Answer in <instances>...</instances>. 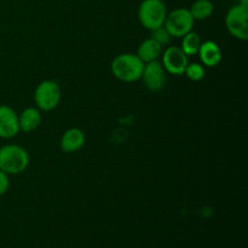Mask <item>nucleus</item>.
I'll return each mask as SVG.
<instances>
[{"label": "nucleus", "mask_w": 248, "mask_h": 248, "mask_svg": "<svg viewBox=\"0 0 248 248\" xmlns=\"http://www.w3.org/2000/svg\"><path fill=\"white\" fill-rule=\"evenodd\" d=\"M145 63L135 53H121L111 62V73L124 82H135L142 78Z\"/></svg>", "instance_id": "obj_1"}, {"label": "nucleus", "mask_w": 248, "mask_h": 248, "mask_svg": "<svg viewBox=\"0 0 248 248\" xmlns=\"http://www.w3.org/2000/svg\"><path fill=\"white\" fill-rule=\"evenodd\" d=\"M29 155L24 148L7 144L0 148V170L6 174H19L28 167Z\"/></svg>", "instance_id": "obj_2"}, {"label": "nucleus", "mask_w": 248, "mask_h": 248, "mask_svg": "<svg viewBox=\"0 0 248 248\" xmlns=\"http://www.w3.org/2000/svg\"><path fill=\"white\" fill-rule=\"evenodd\" d=\"M166 16L167 9L162 0H143L138 7V19L149 31L164 26Z\"/></svg>", "instance_id": "obj_3"}, {"label": "nucleus", "mask_w": 248, "mask_h": 248, "mask_svg": "<svg viewBox=\"0 0 248 248\" xmlns=\"http://www.w3.org/2000/svg\"><path fill=\"white\" fill-rule=\"evenodd\" d=\"M194 23L195 19L189 9L181 7L167 14L164 27L173 38H183L186 34L193 31Z\"/></svg>", "instance_id": "obj_4"}, {"label": "nucleus", "mask_w": 248, "mask_h": 248, "mask_svg": "<svg viewBox=\"0 0 248 248\" xmlns=\"http://www.w3.org/2000/svg\"><path fill=\"white\" fill-rule=\"evenodd\" d=\"M34 101L41 110H53L61 101L60 85L53 80H45V81L40 82L34 92Z\"/></svg>", "instance_id": "obj_5"}, {"label": "nucleus", "mask_w": 248, "mask_h": 248, "mask_svg": "<svg viewBox=\"0 0 248 248\" xmlns=\"http://www.w3.org/2000/svg\"><path fill=\"white\" fill-rule=\"evenodd\" d=\"M225 26L229 33L239 40L248 39V6L237 4L228 11Z\"/></svg>", "instance_id": "obj_6"}, {"label": "nucleus", "mask_w": 248, "mask_h": 248, "mask_svg": "<svg viewBox=\"0 0 248 248\" xmlns=\"http://www.w3.org/2000/svg\"><path fill=\"white\" fill-rule=\"evenodd\" d=\"M188 63V56L178 46H169L162 53V67L172 75H183Z\"/></svg>", "instance_id": "obj_7"}, {"label": "nucleus", "mask_w": 248, "mask_h": 248, "mask_svg": "<svg viewBox=\"0 0 248 248\" xmlns=\"http://www.w3.org/2000/svg\"><path fill=\"white\" fill-rule=\"evenodd\" d=\"M140 79H143V82L148 90L154 92L160 91L166 84V70L162 67L161 62L157 60L145 63Z\"/></svg>", "instance_id": "obj_8"}, {"label": "nucleus", "mask_w": 248, "mask_h": 248, "mask_svg": "<svg viewBox=\"0 0 248 248\" xmlns=\"http://www.w3.org/2000/svg\"><path fill=\"white\" fill-rule=\"evenodd\" d=\"M18 115L9 106H0V138L10 140L19 132Z\"/></svg>", "instance_id": "obj_9"}, {"label": "nucleus", "mask_w": 248, "mask_h": 248, "mask_svg": "<svg viewBox=\"0 0 248 248\" xmlns=\"http://www.w3.org/2000/svg\"><path fill=\"white\" fill-rule=\"evenodd\" d=\"M85 143V135L80 128L73 127L65 131L61 138L60 147L61 150L64 153H77L78 150L84 147Z\"/></svg>", "instance_id": "obj_10"}, {"label": "nucleus", "mask_w": 248, "mask_h": 248, "mask_svg": "<svg viewBox=\"0 0 248 248\" xmlns=\"http://www.w3.org/2000/svg\"><path fill=\"white\" fill-rule=\"evenodd\" d=\"M198 53L200 56L202 64L206 67H216L222 61V50L218 46V44L212 40L201 43Z\"/></svg>", "instance_id": "obj_11"}, {"label": "nucleus", "mask_w": 248, "mask_h": 248, "mask_svg": "<svg viewBox=\"0 0 248 248\" xmlns=\"http://www.w3.org/2000/svg\"><path fill=\"white\" fill-rule=\"evenodd\" d=\"M161 52L162 46L157 41H155L154 39L149 38L140 44L136 55L144 63H149L153 62V61H156L161 56Z\"/></svg>", "instance_id": "obj_12"}, {"label": "nucleus", "mask_w": 248, "mask_h": 248, "mask_svg": "<svg viewBox=\"0 0 248 248\" xmlns=\"http://www.w3.org/2000/svg\"><path fill=\"white\" fill-rule=\"evenodd\" d=\"M19 130L23 132H31L35 131L41 124V114L38 109L35 108H27L24 109L18 116Z\"/></svg>", "instance_id": "obj_13"}, {"label": "nucleus", "mask_w": 248, "mask_h": 248, "mask_svg": "<svg viewBox=\"0 0 248 248\" xmlns=\"http://www.w3.org/2000/svg\"><path fill=\"white\" fill-rule=\"evenodd\" d=\"M213 2L211 0H196L191 7L189 9L190 14L193 15L194 19L198 21H203L208 18L213 14Z\"/></svg>", "instance_id": "obj_14"}, {"label": "nucleus", "mask_w": 248, "mask_h": 248, "mask_svg": "<svg viewBox=\"0 0 248 248\" xmlns=\"http://www.w3.org/2000/svg\"><path fill=\"white\" fill-rule=\"evenodd\" d=\"M200 45H201L200 35H199L198 33H195V31H191L183 36L181 48L186 56H194L198 53L199 48H200Z\"/></svg>", "instance_id": "obj_15"}, {"label": "nucleus", "mask_w": 248, "mask_h": 248, "mask_svg": "<svg viewBox=\"0 0 248 248\" xmlns=\"http://www.w3.org/2000/svg\"><path fill=\"white\" fill-rule=\"evenodd\" d=\"M184 74L193 81H200L205 78V68L200 63H188Z\"/></svg>", "instance_id": "obj_16"}, {"label": "nucleus", "mask_w": 248, "mask_h": 248, "mask_svg": "<svg viewBox=\"0 0 248 248\" xmlns=\"http://www.w3.org/2000/svg\"><path fill=\"white\" fill-rule=\"evenodd\" d=\"M152 31V36H150V38L154 39L155 41H157V43H159L161 46L167 45L172 38V36L170 35L169 31H167V29L165 28L164 26L159 27V28L153 29V31Z\"/></svg>", "instance_id": "obj_17"}, {"label": "nucleus", "mask_w": 248, "mask_h": 248, "mask_svg": "<svg viewBox=\"0 0 248 248\" xmlns=\"http://www.w3.org/2000/svg\"><path fill=\"white\" fill-rule=\"evenodd\" d=\"M10 181H9V174L2 172L0 170V196L4 195L7 190H9Z\"/></svg>", "instance_id": "obj_18"}, {"label": "nucleus", "mask_w": 248, "mask_h": 248, "mask_svg": "<svg viewBox=\"0 0 248 248\" xmlns=\"http://www.w3.org/2000/svg\"><path fill=\"white\" fill-rule=\"evenodd\" d=\"M239 4L244 5V6H248V0H240Z\"/></svg>", "instance_id": "obj_19"}]
</instances>
